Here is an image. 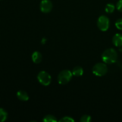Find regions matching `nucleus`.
<instances>
[{"label": "nucleus", "instance_id": "obj_1", "mask_svg": "<svg viewBox=\"0 0 122 122\" xmlns=\"http://www.w3.org/2000/svg\"><path fill=\"white\" fill-rule=\"evenodd\" d=\"M117 57V52L114 49L108 48L102 53V60L106 64H113L116 61Z\"/></svg>", "mask_w": 122, "mask_h": 122}, {"label": "nucleus", "instance_id": "obj_2", "mask_svg": "<svg viewBox=\"0 0 122 122\" xmlns=\"http://www.w3.org/2000/svg\"><path fill=\"white\" fill-rule=\"evenodd\" d=\"M72 76V72L70 70H63L58 74L57 81L60 85H66L71 81Z\"/></svg>", "mask_w": 122, "mask_h": 122}, {"label": "nucleus", "instance_id": "obj_3", "mask_svg": "<svg viewBox=\"0 0 122 122\" xmlns=\"http://www.w3.org/2000/svg\"><path fill=\"white\" fill-rule=\"evenodd\" d=\"M108 71V67L104 63H99L95 64L92 68V72L97 76H102L106 75Z\"/></svg>", "mask_w": 122, "mask_h": 122}, {"label": "nucleus", "instance_id": "obj_4", "mask_svg": "<svg viewBox=\"0 0 122 122\" xmlns=\"http://www.w3.org/2000/svg\"><path fill=\"white\" fill-rule=\"evenodd\" d=\"M98 27L101 31H106L110 26V20L106 15H101L97 21Z\"/></svg>", "mask_w": 122, "mask_h": 122}, {"label": "nucleus", "instance_id": "obj_5", "mask_svg": "<svg viewBox=\"0 0 122 122\" xmlns=\"http://www.w3.org/2000/svg\"><path fill=\"white\" fill-rule=\"evenodd\" d=\"M38 79L42 85L48 86L51 83V77L50 74L45 71H41L38 73Z\"/></svg>", "mask_w": 122, "mask_h": 122}, {"label": "nucleus", "instance_id": "obj_6", "mask_svg": "<svg viewBox=\"0 0 122 122\" xmlns=\"http://www.w3.org/2000/svg\"><path fill=\"white\" fill-rule=\"evenodd\" d=\"M40 9L42 13H50L52 9V2L50 0H42L40 4Z\"/></svg>", "mask_w": 122, "mask_h": 122}, {"label": "nucleus", "instance_id": "obj_7", "mask_svg": "<svg viewBox=\"0 0 122 122\" xmlns=\"http://www.w3.org/2000/svg\"><path fill=\"white\" fill-rule=\"evenodd\" d=\"M112 42L113 44L115 45L116 46H122V34L121 33H116L114 35V36L112 39Z\"/></svg>", "mask_w": 122, "mask_h": 122}, {"label": "nucleus", "instance_id": "obj_8", "mask_svg": "<svg viewBox=\"0 0 122 122\" xmlns=\"http://www.w3.org/2000/svg\"><path fill=\"white\" fill-rule=\"evenodd\" d=\"M32 61L36 64H39L41 62L42 59V54L38 51H35L32 56Z\"/></svg>", "mask_w": 122, "mask_h": 122}, {"label": "nucleus", "instance_id": "obj_9", "mask_svg": "<svg viewBox=\"0 0 122 122\" xmlns=\"http://www.w3.org/2000/svg\"><path fill=\"white\" fill-rule=\"evenodd\" d=\"M17 97L18 99L23 101H26L29 100V95L26 91L23 90H20L17 93Z\"/></svg>", "mask_w": 122, "mask_h": 122}, {"label": "nucleus", "instance_id": "obj_10", "mask_svg": "<svg viewBox=\"0 0 122 122\" xmlns=\"http://www.w3.org/2000/svg\"><path fill=\"white\" fill-rule=\"evenodd\" d=\"M83 70L81 67L80 66H76L72 70V74L73 75L75 76H81L83 75Z\"/></svg>", "mask_w": 122, "mask_h": 122}, {"label": "nucleus", "instance_id": "obj_11", "mask_svg": "<svg viewBox=\"0 0 122 122\" xmlns=\"http://www.w3.org/2000/svg\"><path fill=\"white\" fill-rule=\"evenodd\" d=\"M8 117V113L4 108H0V122L5 121Z\"/></svg>", "mask_w": 122, "mask_h": 122}, {"label": "nucleus", "instance_id": "obj_12", "mask_svg": "<svg viewBox=\"0 0 122 122\" xmlns=\"http://www.w3.org/2000/svg\"><path fill=\"white\" fill-rule=\"evenodd\" d=\"M42 121L45 122H57V120L56 118V117L54 116L53 115L48 114V115H46L44 117Z\"/></svg>", "mask_w": 122, "mask_h": 122}, {"label": "nucleus", "instance_id": "obj_13", "mask_svg": "<svg viewBox=\"0 0 122 122\" xmlns=\"http://www.w3.org/2000/svg\"><path fill=\"white\" fill-rule=\"evenodd\" d=\"M114 10H115V6L113 4L110 3L106 5L105 10L107 13H112L114 11Z\"/></svg>", "mask_w": 122, "mask_h": 122}, {"label": "nucleus", "instance_id": "obj_14", "mask_svg": "<svg viewBox=\"0 0 122 122\" xmlns=\"http://www.w3.org/2000/svg\"><path fill=\"white\" fill-rule=\"evenodd\" d=\"M80 121L81 122H90L91 121V117L89 115H83Z\"/></svg>", "mask_w": 122, "mask_h": 122}, {"label": "nucleus", "instance_id": "obj_15", "mask_svg": "<svg viewBox=\"0 0 122 122\" xmlns=\"http://www.w3.org/2000/svg\"><path fill=\"white\" fill-rule=\"evenodd\" d=\"M75 120H74L71 117L69 116H66L63 117L62 119H61L60 120H59V122H73Z\"/></svg>", "mask_w": 122, "mask_h": 122}, {"label": "nucleus", "instance_id": "obj_16", "mask_svg": "<svg viewBox=\"0 0 122 122\" xmlns=\"http://www.w3.org/2000/svg\"><path fill=\"white\" fill-rule=\"evenodd\" d=\"M115 25L118 29L122 30V18H120V19L117 20V21H116Z\"/></svg>", "mask_w": 122, "mask_h": 122}, {"label": "nucleus", "instance_id": "obj_17", "mask_svg": "<svg viewBox=\"0 0 122 122\" xmlns=\"http://www.w3.org/2000/svg\"><path fill=\"white\" fill-rule=\"evenodd\" d=\"M116 8L119 11L122 13V0H119L116 4Z\"/></svg>", "mask_w": 122, "mask_h": 122}]
</instances>
